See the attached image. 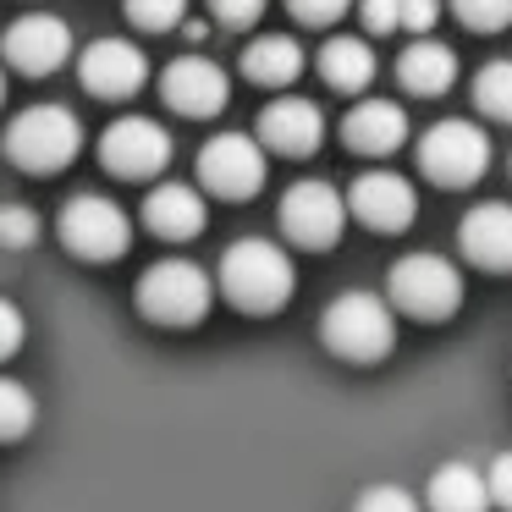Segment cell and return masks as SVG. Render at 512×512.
I'll return each mask as SVG.
<instances>
[{"label":"cell","instance_id":"1","mask_svg":"<svg viewBox=\"0 0 512 512\" xmlns=\"http://www.w3.org/2000/svg\"><path fill=\"white\" fill-rule=\"evenodd\" d=\"M292 287H298V270H292L287 248L265 243V237H243L221 254V292L232 309L276 314L292 298Z\"/></svg>","mask_w":512,"mask_h":512},{"label":"cell","instance_id":"2","mask_svg":"<svg viewBox=\"0 0 512 512\" xmlns=\"http://www.w3.org/2000/svg\"><path fill=\"white\" fill-rule=\"evenodd\" d=\"M320 342L347 364H380L397 347V309L375 292H342L320 314Z\"/></svg>","mask_w":512,"mask_h":512},{"label":"cell","instance_id":"3","mask_svg":"<svg viewBox=\"0 0 512 512\" xmlns=\"http://www.w3.org/2000/svg\"><path fill=\"white\" fill-rule=\"evenodd\" d=\"M386 298L397 314H408V320H452L457 303H463V270L452 265L446 254H402L397 265H391V281H386Z\"/></svg>","mask_w":512,"mask_h":512},{"label":"cell","instance_id":"4","mask_svg":"<svg viewBox=\"0 0 512 512\" xmlns=\"http://www.w3.org/2000/svg\"><path fill=\"white\" fill-rule=\"evenodd\" d=\"M78 149H83V122L67 105H28L6 127V155H12V166L34 171V177L67 171L78 160Z\"/></svg>","mask_w":512,"mask_h":512},{"label":"cell","instance_id":"5","mask_svg":"<svg viewBox=\"0 0 512 512\" xmlns=\"http://www.w3.org/2000/svg\"><path fill=\"white\" fill-rule=\"evenodd\" d=\"M210 303H215V281L193 259H160L138 276V309H144V320L166 325V331L199 325L210 314Z\"/></svg>","mask_w":512,"mask_h":512},{"label":"cell","instance_id":"6","mask_svg":"<svg viewBox=\"0 0 512 512\" xmlns=\"http://www.w3.org/2000/svg\"><path fill=\"white\" fill-rule=\"evenodd\" d=\"M56 237L67 243V254L89 259V265H105V259H122L127 243H133V221L116 199L105 193H78L67 199V210L56 215Z\"/></svg>","mask_w":512,"mask_h":512},{"label":"cell","instance_id":"7","mask_svg":"<svg viewBox=\"0 0 512 512\" xmlns=\"http://www.w3.org/2000/svg\"><path fill=\"white\" fill-rule=\"evenodd\" d=\"M419 171L435 188H474L490 171V138L485 127L463 122V116H446L430 133L419 138Z\"/></svg>","mask_w":512,"mask_h":512},{"label":"cell","instance_id":"8","mask_svg":"<svg viewBox=\"0 0 512 512\" xmlns=\"http://www.w3.org/2000/svg\"><path fill=\"white\" fill-rule=\"evenodd\" d=\"M265 144L248 133H215L210 144L199 149V188H210L215 199H254L265 188Z\"/></svg>","mask_w":512,"mask_h":512},{"label":"cell","instance_id":"9","mask_svg":"<svg viewBox=\"0 0 512 512\" xmlns=\"http://www.w3.org/2000/svg\"><path fill=\"white\" fill-rule=\"evenodd\" d=\"M276 215H281V232H287V243L309 248V254H325V248L342 243L347 199L331 188V182H292Z\"/></svg>","mask_w":512,"mask_h":512},{"label":"cell","instance_id":"10","mask_svg":"<svg viewBox=\"0 0 512 512\" xmlns=\"http://www.w3.org/2000/svg\"><path fill=\"white\" fill-rule=\"evenodd\" d=\"M100 160L111 177L127 182H149L171 166V133L155 116H116L100 133Z\"/></svg>","mask_w":512,"mask_h":512},{"label":"cell","instance_id":"11","mask_svg":"<svg viewBox=\"0 0 512 512\" xmlns=\"http://www.w3.org/2000/svg\"><path fill=\"white\" fill-rule=\"evenodd\" d=\"M160 94H166V105L177 116L204 122V116L226 111V100H232V78H226L210 56H177L166 72H160Z\"/></svg>","mask_w":512,"mask_h":512},{"label":"cell","instance_id":"12","mask_svg":"<svg viewBox=\"0 0 512 512\" xmlns=\"http://www.w3.org/2000/svg\"><path fill=\"white\" fill-rule=\"evenodd\" d=\"M0 50H6V61H12L23 78H50V72H61L72 56V28L61 23V17H45V12L17 17V23L6 28V45Z\"/></svg>","mask_w":512,"mask_h":512},{"label":"cell","instance_id":"13","mask_svg":"<svg viewBox=\"0 0 512 512\" xmlns=\"http://www.w3.org/2000/svg\"><path fill=\"white\" fill-rule=\"evenodd\" d=\"M78 78L100 100H127V94H138L149 83V56L133 39H94L78 61Z\"/></svg>","mask_w":512,"mask_h":512},{"label":"cell","instance_id":"14","mask_svg":"<svg viewBox=\"0 0 512 512\" xmlns=\"http://www.w3.org/2000/svg\"><path fill=\"white\" fill-rule=\"evenodd\" d=\"M413 210H419V199H413L408 177H397V171H364L347 188V215L364 221L369 232H402L413 221Z\"/></svg>","mask_w":512,"mask_h":512},{"label":"cell","instance_id":"15","mask_svg":"<svg viewBox=\"0 0 512 512\" xmlns=\"http://www.w3.org/2000/svg\"><path fill=\"white\" fill-rule=\"evenodd\" d=\"M320 138H325V116L314 100H270L265 111H259V144L287 155V160L314 155Z\"/></svg>","mask_w":512,"mask_h":512},{"label":"cell","instance_id":"16","mask_svg":"<svg viewBox=\"0 0 512 512\" xmlns=\"http://www.w3.org/2000/svg\"><path fill=\"white\" fill-rule=\"evenodd\" d=\"M457 243H463V259L479 270H512V204L501 199H485L463 215L457 226Z\"/></svg>","mask_w":512,"mask_h":512},{"label":"cell","instance_id":"17","mask_svg":"<svg viewBox=\"0 0 512 512\" xmlns=\"http://www.w3.org/2000/svg\"><path fill=\"white\" fill-rule=\"evenodd\" d=\"M342 144L353 155H397L408 144V111L391 100H358L342 122Z\"/></svg>","mask_w":512,"mask_h":512},{"label":"cell","instance_id":"18","mask_svg":"<svg viewBox=\"0 0 512 512\" xmlns=\"http://www.w3.org/2000/svg\"><path fill=\"white\" fill-rule=\"evenodd\" d=\"M204 221H210V210H204L199 188H188V182H160V188H149L144 226L155 237H166V243H188V237L204 232Z\"/></svg>","mask_w":512,"mask_h":512},{"label":"cell","instance_id":"19","mask_svg":"<svg viewBox=\"0 0 512 512\" xmlns=\"http://www.w3.org/2000/svg\"><path fill=\"white\" fill-rule=\"evenodd\" d=\"M424 501H430V512H490L496 501H490V479L485 468L474 463H441L430 474V485H424Z\"/></svg>","mask_w":512,"mask_h":512},{"label":"cell","instance_id":"20","mask_svg":"<svg viewBox=\"0 0 512 512\" xmlns=\"http://www.w3.org/2000/svg\"><path fill=\"white\" fill-rule=\"evenodd\" d=\"M397 83H402L408 94H419V100L446 94V89L457 83V56H452V45L419 34L408 50H402V61H397Z\"/></svg>","mask_w":512,"mask_h":512},{"label":"cell","instance_id":"21","mask_svg":"<svg viewBox=\"0 0 512 512\" xmlns=\"http://www.w3.org/2000/svg\"><path fill=\"white\" fill-rule=\"evenodd\" d=\"M320 78L331 83L336 94H364L375 83V50L353 34H336L320 45Z\"/></svg>","mask_w":512,"mask_h":512},{"label":"cell","instance_id":"22","mask_svg":"<svg viewBox=\"0 0 512 512\" xmlns=\"http://www.w3.org/2000/svg\"><path fill=\"white\" fill-rule=\"evenodd\" d=\"M298 72H303V50H298V39H287V34H259L254 45L243 50V78L259 83V89H287Z\"/></svg>","mask_w":512,"mask_h":512},{"label":"cell","instance_id":"23","mask_svg":"<svg viewBox=\"0 0 512 512\" xmlns=\"http://www.w3.org/2000/svg\"><path fill=\"white\" fill-rule=\"evenodd\" d=\"M474 105L490 116V122L512 127V61H490L474 78Z\"/></svg>","mask_w":512,"mask_h":512},{"label":"cell","instance_id":"24","mask_svg":"<svg viewBox=\"0 0 512 512\" xmlns=\"http://www.w3.org/2000/svg\"><path fill=\"white\" fill-rule=\"evenodd\" d=\"M34 391L23 386V380L0 375V441H23L28 430H34Z\"/></svg>","mask_w":512,"mask_h":512},{"label":"cell","instance_id":"25","mask_svg":"<svg viewBox=\"0 0 512 512\" xmlns=\"http://www.w3.org/2000/svg\"><path fill=\"white\" fill-rule=\"evenodd\" d=\"M452 6V17L463 28H474V34H501V28L512 23V0H446Z\"/></svg>","mask_w":512,"mask_h":512},{"label":"cell","instance_id":"26","mask_svg":"<svg viewBox=\"0 0 512 512\" xmlns=\"http://www.w3.org/2000/svg\"><path fill=\"white\" fill-rule=\"evenodd\" d=\"M127 17H133V28H144V34H171V28H182V17H188V0H127Z\"/></svg>","mask_w":512,"mask_h":512},{"label":"cell","instance_id":"27","mask_svg":"<svg viewBox=\"0 0 512 512\" xmlns=\"http://www.w3.org/2000/svg\"><path fill=\"white\" fill-rule=\"evenodd\" d=\"M39 243V215L28 204H0V248H34Z\"/></svg>","mask_w":512,"mask_h":512},{"label":"cell","instance_id":"28","mask_svg":"<svg viewBox=\"0 0 512 512\" xmlns=\"http://www.w3.org/2000/svg\"><path fill=\"white\" fill-rule=\"evenodd\" d=\"M353 512H419V501H413V490H402V485H369V490H358Z\"/></svg>","mask_w":512,"mask_h":512},{"label":"cell","instance_id":"29","mask_svg":"<svg viewBox=\"0 0 512 512\" xmlns=\"http://www.w3.org/2000/svg\"><path fill=\"white\" fill-rule=\"evenodd\" d=\"M210 12L221 28H254L265 17V0H210Z\"/></svg>","mask_w":512,"mask_h":512},{"label":"cell","instance_id":"30","mask_svg":"<svg viewBox=\"0 0 512 512\" xmlns=\"http://www.w3.org/2000/svg\"><path fill=\"white\" fill-rule=\"evenodd\" d=\"M347 6H353V0H287V12L309 28H325V23H336V17H347Z\"/></svg>","mask_w":512,"mask_h":512},{"label":"cell","instance_id":"31","mask_svg":"<svg viewBox=\"0 0 512 512\" xmlns=\"http://www.w3.org/2000/svg\"><path fill=\"white\" fill-rule=\"evenodd\" d=\"M358 17L369 34H391V28H402V0H358Z\"/></svg>","mask_w":512,"mask_h":512},{"label":"cell","instance_id":"32","mask_svg":"<svg viewBox=\"0 0 512 512\" xmlns=\"http://www.w3.org/2000/svg\"><path fill=\"white\" fill-rule=\"evenodd\" d=\"M23 336H28L23 309H17L12 298H0V358H12L17 347H23Z\"/></svg>","mask_w":512,"mask_h":512},{"label":"cell","instance_id":"33","mask_svg":"<svg viewBox=\"0 0 512 512\" xmlns=\"http://www.w3.org/2000/svg\"><path fill=\"white\" fill-rule=\"evenodd\" d=\"M485 479H490V501H496L501 512H512V452H501V457H490V468H485Z\"/></svg>","mask_w":512,"mask_h":512},{"label":"cell","instance_id":"34","mask_svg":"<svg viewBox=\"0 0 512 512\" xmlns=\"http://www.w3.org/2000/svg\"><path fill=\"white\" fill-rule=\"evenodd\" d=\"M441 12H446L441 0H402V28H413V34H430Z\"/></svg>","mask_w":512,"mask_h":512},{"label":"cell","instance_id":"35","mask_svg":"<svg viewBox=\"0 0 512 512\" xmlns=\"http://www.w3.org/2000/svg\"><path fill=\"white\" fill-rule=\"evenodd\" d=\"M0 100H6V72H0Z\"/></svg>","mask_w":512,"mask_h":512}]
</instances>
